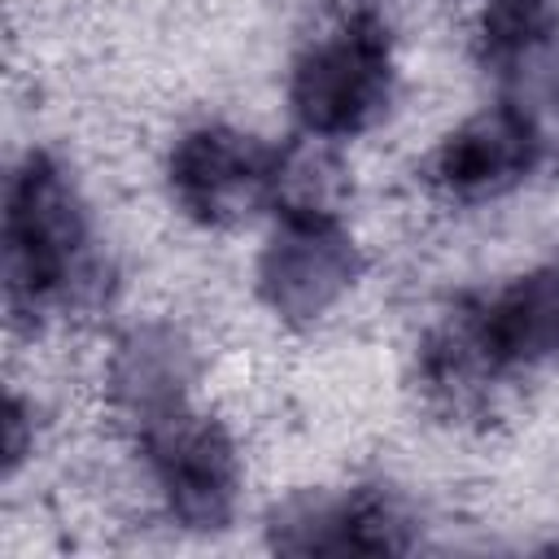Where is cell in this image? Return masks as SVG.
Instances as JSON below:
<instances>
[{"label": "cell", "instance_id": "obj_1", "mask_svg": "<svg viewBox=\"0 0 559 559\" xmlns=\"http://www.w3.org/2000/svg\"><path fill=\"white\" fill-rule=\"evenodd\" d=\"M4 306L13 323H39L83 306L100 288L87 205L48 153H26L4 188Z\"/></svg>", "mask_w": 559, "mask_h": 559}, {"label": "cell", "instance_id": "obj_2", "mask_svg": "<svg viewBox=\"0 0 559 559\" xmlns=\"http://www.w3.org/2000/svg\"><path fill=\"white\" fill-rule=\"evenodd\" d=\"M559 362V253L463 301L419 349V376L450 411L476 406L489 384Z\"/></svg>", "mask_w": 559, "mask_h": 559}, {"label": "cell", "instance_id": "obj_3", "mask_svg": "<svg viewBox=\"0 0 559 559\" xmlns=\"http://www.w3.org/2000/svg\"><path fill=\"white\" fill-rule=\"evenodd\" d=\"M393 35L376 9H354L301 48L288 74V105L306 135L354 140L393 105Z\"/></svg>", "mask_w": 559, "mask_h": 559}, {"label": "cell", "instance_id": "obj_4", "mask_svg": "<svg viewBox=\"0 0 559 559\" xmlns=\"http://www.w3.org/2000/svg\"><path fill=\"white\" fill-rule=\"evenodd\" d=\"M162 507L192 533H218L236 520L240 454L227 428L201 415L192 402L131 428Z\"/></svg>", "mask_w": 559, "mask_h": 559}, {"label": "cell", "instance_id": "obj_5", "mask_svg": "<svg viewBox=\"0 0 559 559\" xmlns=\"http://www.w3.org/2000/svg\"><path fill=\"white\" fill-rule=\"evenodd\" d=\"M284 175H288L284 148L223 122L183 131L166 162V183L175 205L201 227L249 223L280 197Z\"/></svg>", "mask_w": 559, "mask_h": 559}, {"label": "cell", "instance_id": "obj_6", "mask_svg": "<svg viewBox=\"0 0 559 559\" xmlns=\"http://www.w3.org/2000/svg\"><path fill=\"white\" fill-rule=\"evenodd\" d=\"M362 275V253L354 231L323 205L280 210L262 253H258V297L262 306L301 328L323 319Z\"/></svg>", "mask_w": 559, "mask_h": 559}, {"label": "cell", "instance_id": "obj_7", "mask_svg": "<svg viewBox=\"0 0 559 559\" xmlns=\"http://www.w3.org/2000/svg\"><path fill=\"white\" fill-rule=\"evenodd\" d=\"M266 542L280 555H402L415 546V520L384 485H354L288 498L271 515Z\"/></svg>", "mask_w": 559, "mask_h": 559}, {"label": "cell", "instance_id": "obj_8", "mask_svg": "<svg viewBox=\"0 0 559 559\" xmlns=\"http://www.w3.org/2000/svg\"><path fill=\"white\" fill-rule=\"evenodd\" d=\"M542 157L546 135L537 114L524 100H507L450 131L428 162V179L454 201H485L524 183Z\"/></svg>", "mask_w": 559, "mask_h": 559}, {"label": "cell", "instance_id": "obj_9", "mask_svg": "<svg viewBox=\"0 0 559 559\" xmlns=\"http://www.w3.org/2000/svg\"><path fill=\"white\" fill-rule=\"evenodd\" d=\"M192 349L170 323L131 328L109 354V397L127 428H140L183 402H192Z\"/></svg>", "mask_w": 559, "mask_h": 559}, {"label": "cell", "instance_id": "obj_10", "mask_svg": "<svg viewBox=\"0 0 559 559\" xmlns=\"http://www.w3.org/2000/svg\"><path fill=\"white\" fill-rule=\"evenodd\" d=\"M480 66L515 87L559 61V0H480Z\"/></svg>", "mask_w": 559, "mask_h": 559}, {"label": "cell", "instance_id": "obj_11", "mask_svg": "<svg viewBox=\"0 0 559 559\" xmlns=\"http://www.w3.org/2000/svg\"><path fill=\"white\" fill-rule=\"evenodd\" d=\"M524 92H533L537 105H546L542 135H546V153L559 157V61H550L542 74H533V79L524 83ZM524 105H528V100H524ZM537 105H528V109H537Z\"/></svg>", "mask_w": 559, "mask_h": 559}, {"label": "cell", "instance_id": "obj_12", "mask_svg": "<svg viewBox=\"0 0 559 559\" xmlns=\"http://www.w3.org/2000/svg\"><path fill=\"white\" fill-rule=\"evenodd\" d=\"M31 450V415L17 397L4 402V472H17V463Z\"/></svg>", "mask_w": 559, "mask_h": 559}]
</instances>
